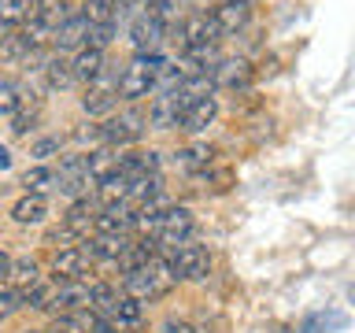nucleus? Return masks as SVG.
I'll use <instances>...</instances> for the list:
<instances>
[{
    "label": "nucleus",
    "mask_w": 355,
    "mask_h": 333,
    "mask_svg": "<svg viewBox=\"0 0 355 333\" xmlns=\"http://www.w3.org/2000/svg\"><path fill=\"white\" fill-rule=\"evenodd\" d=\"M178 285V274L171 266V255H155V259L141 263L137 271H126L122 274V293L133 296V300H159L166 296L171 289Z\"/></svg>",
    "instance_id": "nucleus-1"
},
{
    "label": "nucleus",
    "mask_w": 355,
    "mask_h": 333,
    "mask_svg": "<svg viewBox=\"0 0 355 333\" xmlns=\"http://www.w3.org/2000/svg\"><path fill=\"white\" fill-rule=\"evenodd\" d=\"M171 63L163 52H133V60L126 63V71L119 78V100H126V104H137V100L152 96L155 89V78L159 71Z\"/></svg>",
    "instance_id": "nucleus-2"
},
{
    "label": "nucleus",
    "mask_w": 355,
    "mask_h": 333,
    "mask_svg": "<svg viewBox=\"0 0 355 333\" xmlns=\"http://www.w3.org/2000/svg\"><path fill=\"white\" fill-rule=\"evenodd\" d=\"M144 130H148V111H141L137 104H130L126 111L107 115V122H100V133H104V144H107V148L141 141Z\"/></svg>",
    "instance_id": "nucleus-3"
},
{
    "label": "nucleus",
    "mask_w": 355,
    "mask_h": 333,
    "mask_svg": "<svg viewBox=\"0 0 355 333\" xmlns=\"http://www.w3.org/2000/svg\"><path fill=\"white\" fill-rule=\"evenodd\" d=\"M193 230H196L193 211H189V207H166L152 237H155V244H159V252H163V248L174 252V248H182V244H189Z\"/></svg>",
    "instance_id": "nucleus-4"
},
{
    "label": "nucleus",
    "mask_w": 355,
    "mask_h": 333,
    "mask_svg": "<svg viewBox=\"0 0 355 333\" xmlns=\"http://www.w3.org/2000/svg\"><path fill=\"white\" fill-rule=\"evenodd\" d=\"M189 104H193V100L182 93V85L171 89V93L152 96V104H148V126H152V130H178V126H182V115H185Z\"/></svg>",
    "instance_id": "nucleus-5"
},
{
    "label": "nucleus",
    "mask_w": 355,
    "mask_h": 333,
    "mask_svg": "<svg viewBox=\"0 0 355 333\" xmlns=\"http://www.w3.org/2000/svg\"><path fill=\"white\" fill-rule=\"evenodd\" d=\"M55 189H60L63 196H71V200L89 196V189H96V178L89 174V166H85V152L60 160V171H55Z\"/></svg>",
    "instance_id": "nucleus-6"
},
{
    "label": "nucleus",
    "mask_w": 355,
    "mask_h": 333,
    "mask_svg": "<svg viewBox=\"0 0 355 333\" xmlns=\"http://www.w3.org/2000/svg\"><path fill=\"white\" fill-rule=\"evenodd\" d=\"M89 304H93V285L78 278V282H55L44 311L63 315V311H89Z\"/></svg>",
    "instance_id": "nucleus-7"
},
{
    "label": "nucleus",
    "mask_w": 355,
    "mask_h": 333,
    "mask_svg": "<svg viewBox=\"0 0 355 333\" xmlns=\"http://www.w3.org/2000/svg\"><path fill=\"white\" fill-rule=\"evenodd\" d=\"M119 78L122 74H100L93 85H85L82 108L89 115H115L119 108Z\"/></svg>",
    "instance_id": "nucleus-8"
},
{
    "label": "nucleus",
    "mask_w": 355,
    "mask_h": 333,
    "mask_svg": "<svg viewBox=\"0 0 355 333\" xmlns=\"http://www.w3.org/2000/svg\"><path fill=\"white\" fill-rule=\"evenodd\" d=\"M211 82H215V89H248L252 85V63L244 60V56H222V60L211 67Z\"/></svg>",
    "instance_id": "nucleus-9"
},
{
    "label": "nucleus",
    "mask_w": 355,
    "mask_h": 333,
    "mask_svg": "<svg viewBox=\"0 0 355 333\" xmlns=\"http://www.w3.org/2000/svg\"><path fill=\"white\" fill-rule=\"evenodd\" d=\"M89 266H93V252H89V244H71V248H60L52 255V274L55 282H78Z\"/></svg>",
    "instance_id": "nucleus-10"
},
{
    "label": "nucleus",
    "mask_w": 355,
    "mask_h": 333,
    "mask_svg": "<svg viewBox=\"0 0 355 333\" xmlns=\"http://www.w3.org/2000/svg\"><path fill=\"white\" fill-rule=\"evenodd\" d=\"M171 266H174L178 282H200V278H207V271H211V255H207V248H200V244H182V248H174V255H171Z\"/></svg>",
    "instance_id": "nucleus-11"
},
{
    "label": "nucleus",
    "mask_w": 355,
    "mask_h": 333,
    "mask_svg": "<svg viewBox=\"0 0 355 333\" xmlns=\"http://www.w3.org/2000/svg\"><path fill=\"white\" fill-rule=\"evenodd\" d=\"M248 15H252V0H218L215 11H211V19L218 26V37H230V33L244 30Z\"/></svg>",
    "instance_id": "nucleus-12"
},
{
    "label": "nucleus",
    "mask_w": 355,
    "mask_h": 333,
    "mask_svg": "<svg viewBox=\"0 0 355 333\" xmlns=\"http://www.w3.org/2000/svg\"><path fill=\"white\" fill-rule=\"evenodd\" d=\"M166 37V26L159 19H152L148 11H141L137 19L130 22V41L133 52H159V41Z\"/></svg>",
    "instance_id": "nucleus-13"
},
{
    "label": "nucleus",
    "mask_w": 355,
    "mask_h": 333,
    "mask_svg": "<svg viewBox=\"0 0 355 333\" xmlns=\"http://www.w3.org/2000/svg\"><path fill=\"white\" fill-rule=\"evenodd\" d=\"M89 30H93V22H89V19L82 15V11H74V15L67 19L60 30H55V37H52V52L85 49V41H89Z\"/></svg>",
    "instance_id": "nucleus-14"
},
{
    "label": "nucleus",
    "mask_w": 355,
    "mask_h": 333,
    "mask_svg": "<svg viewBox=\"0 0 355 333\" xmlns=\"http://www.w3.org/2000/svg\"><path fill=\"white\" fill-rule=\"evenodd\" d=\"M100 207H104V204H100V196H96V193H93V196H78L74 204L67 207V215H63V226H71V230L78 233V237H85V233L96 226V215H100Z\"/></svg>",
    "instance_id": "nucleus-15"
},
{
    "label": "nucleus",
    "mask_w": 355,
    "mask_h": 333,
    "mask_svg": "<svg viewBox=\"0 0 355 333\" xmlns=\"http://www.w3.org/2000/svg\"><path fill=\"white\" fill-rule=\"evenodd\" d=\"M96 233H130L133 230V204L130 200H115V204H104L96 215Z\"/></svg>",
    "instance_id": "nucleus-16"
},
{
    "label": "nucleus",
    "mask_w": 355,
    "mask_h": 333,
    "mask_svg": "<svg viewBox=\"0 0 355 333\" xmlns=\"http://www.w3.org/2000/svg\"><path fill=\"white\" fill-rule=\"evenodd\" d=\"M71 74L74 82L82 85H93L100 74H104V49H93V44H85V49H78V56L71 60Z\"/></svg>",
    "instance_id": "nucleus-17"
},
{
    "label": "nucleus",
    "mask_w": 355,
    "mask_h": 333,
    "mask_svg": "<svg viewBox=\"0 0 355 333\" xmlns=\"http://www.w3.org/2000/svg\"><path fill=\"white\" fill-rule=\"evenodd\" d=\"M85 244H89V252H93V263H115L119 266V259L130 248V237L126 233H96V237L85 241Z\"/></svg>",
    "instance_id": "nucleus-18"
},
{
    "label": "nucleus",
    "mask_w": 355,
    "mask_h": 333,
    "mask_svg": "<svg viewBox=\"0 0 355 333\" xmlns=\"http://www.w3.org/2000/svg\"><path fill=\"white\" fill-rule=\"evenodd\" d=\"M211 163H215V148H211V144H200V141L174 152V166L182 174H204Z\"/></svg>",
    "instance_id": "nucleus-19"
},
{
    "label": "nucleus",
    "mask_w": 355,
    "mask_h": 333,
    "mask_svg": "<svg viewBox=\"0 0 355 333\" xmlns=\"http://www.w3.org/2000/svg\"><path fill=\"white\" fill-rule=\"evenodd\" d=\"M215 115H218L215 96H200V100H193V104L185 108L182 126H178V130H185V133H204L211 122H215Z\"/></svg>",
    "instance_id": "nucleus-20"
},
{
    "label": "nucleus",
    "mask_w": 355,
    "mask_h": 333,
    "mask_svg": "<svg viewBox=\"0 0 355 333\" xmlns=\"http://www.w3.org/2000/svg\"><path fill=\"white\" fill-rule=\"evenodd\" d=\"M100 315L96 311H63V315L52 318L49 333H96Z\"/></svg>",
    "instance_id": "nucleus-21"
},
{
    "label": "nucleus",
    "mask_w": 355,
    "mask_h": 333,
    "mask_svg": "<svg viewBox=\"0 0 355 333\" xmlns=\"http://www.w3.org/2000/svg\"><path fill=\"white\" fill-rule=\"evenodd\" d=\"M119 171L126 178H137V174H159V152L152 148H133L126 155H119Z\"/></svg>",
    "instance_id": "nucleus-22"
},
{
    "label": "nucleus",
    "mask_w": 355,
    "mask_h": 333,
    "mask_svg": "<svg viewBox=\"0 0 355 333\" xmlns=\"http://www.w3.org/2000/svg\"><path fill=\"white\" fill-rule=\"evenodd\" d=\"M141 315H144V311H141V300H133V296H126V293H119V300L111 304V311H107L104 318H107L111 326H115V330L122 333L126 326H137Z\"/></svg>",
    "instance_id": "nucleus-23"
},
{
    "label": "nucleus",
    "mask_w": 355,
    "mask_h": 333,
    "mask_svg": "<svg viewBox=\"0 0 355 333\" xmlns=\"http://www.w3.org/2000/svg\"><path fill=\"white\" fill-rule=\"evenodd\" d=\"M44 215H49V200L33 196V193H26L15 207H11V219H15L19 226H37V222H44Z\"/></svg>",
    "instance_id": "nucleus-24"
},
{
    "label": "nucleus",
    "mask_w": 355,
    "mask_h": 333,
    "mask_svg": "<svg viewBox=\"0 0 355 333\" xmlns=\"http://www.w3.org/2000/svg\"><path fill=\"white\" fill-rule=\"evenodd\" d=\"M93 193L100 196V204H115V200H126V193H130V178H126V174H122L119 166H115L111 174L100 178Z\"/></svg>",
    "instance_id": "nucleus-25"
},
{
    "label": "nucleus",
    "mask_w": 355,
    "mask_h": 333,
    "mask_svg": "<svg viewBox=\"0 0 355 333\" xmlns=\"http://www.w3.org/2000/svg\"><path fill=\"white\" fill-rule=\"evenodd\" d=\"M159 193H163V178L159 174H137V178H130L126 200L137 207V204H144V200H152V196H159Z\"/></svg>",
    "instance_id": "nucleus-26"
},
{
    "label": "nucleus",
    "mask_w": 355,
    "mask_h": 333,
    "mask_svg": "<svg viewBox=\"0 0 355 333\" xmlns=\"http://www.w3.org/2000/svg\"><path fill=\"white\" fill-rule=\"evenodd\" d=\"M8 282H11V289H26V285H33V282H41V263L33 259V255H22V259H11Z\"/></svg>",
    "instance_id": "nucleus-27"
},
{
    "label": "nucleus",
    "mask_w": 355,
    "mask_h": 333,
    "mask_svg": "<svg viewBox=\"0 0 355 333\" xmlns=\"http://www.w3.org/2000/svg\"><path fill=\"white\" fill-rule=\"evenodd\" d=\"M37 0H0V26H26Z\"/></svg>",
    "instance_id": "nucleus-28"
},
{
    "label": "nucleus",
    "mask_w": 355,
    "mask_h": 333,
    "mask_svg": "<svg viewBox=\"0 0 355 333\" xmlns=\"http://www.w3.org/2000/svg\"><path fill=\"white\" fill-rule=\"evenodd\" d=\"M37 115H41V96H33V93L22 89V100H19V108H15V122H11V130L26 133L33 122H37Z\"/></svg>",
    "instance_id": "nucleus-29"
},
{
    "label": "nucleus",
    "mask_w": 355,
    "mask_h": 333,
    "mask_svg": "<svg viewBox=\"0 0 355 333\" xmlns=\"http://www.w3.org/2000/svg\"><path fill=\"white\" fill-rule=\"evenodd\" d=\"M41 71H44V82H49V89H60V93H63V89L78 85V82H74V74H71V63H67V60H60L55 52H52V60L44 63Z\"/></svg>",
    "instance_id": "nucleus-30"
},
{
    "label": "nucleus",
    "mask_w": 355,
    "mask_h": 333,
    "mask_svg": "<svg viewBox=\"0 0 355 333\" xmlns=\"http://www.w3.org/2000/svg\"><path fill=\"white\" fill-rule=\"evenodd\" d=\"M30 52L33 49H30V41H26V33H22V30L4 33V37H0V60H4V63H22Z\"/></svg>",
    "instance_id": "nucleus-31"
},
{
    "label": "nucleus",
    "mask_w": 355,
    "mask_h": 333,
    "mask_svg": "<svg viewBox=\"0 0 355 333\" xmlns=\"http://www.w3.org/2000/svg\"><path fill=\"white\" fill-rule=\"evenodd\" d=\"M85 166H89V174L96 178H104V174H111L119 166V155H115V148H107V144H100V148H93V152H85Z\"/></svg>",
    "instance_id": "nucleus-32"
},
{
    "label": "nucleus",
    "mask_w": 355,
    "mask_h": 333,
    "mask_svg": "<svg viewBox=\"0 0 355 333\" xmlns=\"http://www.w3.org/2000/svg\"><path fill=\"white\" fill-rule=\"evenodd\" d=\"M22 185H26V193L44 196L49 189H55V171H52V166H44V163H37V166H30V171L22 174Z\"/></svg>",
    "instance_id": "nucleus-33"
},
{
    "label": "nucleus",
    "mask_w": 355,
    "mask_h": 333,
    "mask_svg": "<svg viewBox=\"0 0 355 333\" xmlns=\"http://www.w3.org/2000/svg\"><path fill=\"white\" fill-rule=\"evenodd\" d=\"M19 296H22V307H30V311H44L49 307V296H52V282H33L26 289H19Z\"/></svg>",
    "instance_id": "nucleus-34"
},
{
    "label": "nucleus",
    "mask_w": 355,
    "mask_h": 333,
    "mask_svg": "<svg viewBox=\"0 0 355 333\" xmlns=\"http://www.w3.org/2000/svg\"><path fill=\"white\" fill-rule=\"evenodd\" d=\"M19 100H22L19 78H0V115H15Z\"/></svg>",
    "instance_id": "nucleus-35"
},
{
    "label": "nucleus",
    "mask_w": 355,
    "mask_h": 333,
    "mask_svg": "<svg viewBox=\"0 0 355 333\" xmlns=\"http://www.w3.org/2000/svg\"><path fill=\"white\" fill-rule=\"evenodd\" d=\"M348 326V315L344 311H329V315H311L307 322H304V333H318V330H344Z\"/></svg>",
    "instance_id": "nucleus-36"
},
{
    "label": "nucleus",
    "mask_w": 355,
    "mask_h": 333,
    "mask_svg": "<svg viewBox=\"0 0 355 333\" xmlns=\"http://www.w3.org/2000/svg\"><path fill=\"white\" fill-rule=\"evenodd\" d=\"M115 300H119V289H115V285L96 282V285H93V304H89V311H96V315L104 318L107 311H111V304H115Z\"/></svg>",
    "instance_id": "nucleus-37"
},
{
    "label": "nucleus",
    "mask_w": 355,
    "mask_h": 333,
    "mask_svg": "<svg viewBox=\"0 0 355 333\" xmlns=\"http://www.w3.org/2000/svg\"><path fill=\"white\" fill-rule=\"evenodd\" d=\"M82 15L93 22V26H100V22H111V15H115V0H85V4H82Z\"/></svg>",
    "instance_id": "nucleus-38"
},
{
    "label": "nucleus",
    "mask_w": 355,
    "mask_h": 333,
    "mask_svg": "<svg viewBox=\"0 0 355 333\" xmlns=\"http://www.w3.org/2000/svg\"><path fill=\"white\" fill-rule=\"evenodd\" d=\"M178 11H182V0H148V15L159 19L163 26H174Z\"/></svg>",
    "instance_id": "nucleus-39"
},
{
    "label": "nucleus",
    "mask_w": 355,
    "mask_h": 333,
    "mask_svg": "<svg viewBox=\"0 0 355 333\" xmlns=\"http://www.w3.org/2000/svg\"><path fill=\"white\" fill-rule=\"evenodd\" d=\"M141 11H148V0H115V15H111V22L122 26V22H133Z\"/></svg>",
    "instance_id": "nucleus-40"
},
{
    "label": "nucleus",
    "mask_w": 355,
    "mask_h": 333,
    "mask_svg": "<svg viewBox=\"0 0 355 333\" xmlns=\"http://www.w3.org/2000/svg\"><path fill=\"white\" fill-rule=\"evenodd\" d=\"M44 241L55 244V252H60V248H71V244H82V237H78V233H74L71 226H63V222H60V226H52L49 233H44Z\"/></svg>",
    "instance_id": "nucleus-41"
},
{
    "label": "nucleus",
    "mask_w": 355,
    "mask_h": 333,
    "mask_svg": "<svg viewBox=\"0 0 355 333\" xmlns=\"http://www.w3.org/2000/svg\"><path fill=\"white\" fill-rule=\"evenodd\" d=\"M115 33H119L115 22H100V26L89 30V41H85V44H93V49H107V44L115 41Z\"/></svg>",
    "instance_id": "nucleus-42"
},
{
    "label": "nucleus",
    "mask_w": 355,
    "mask_h": 333,
    "mask_svg": "<svg viewBox=\"0 0 355 333\" xmlns=\"http://www.w3.org/2000/svg\"><path fill=\"white\" fill-rule=\"evenodd\" d=\"M19 307H22V296H19V289H0V322H4V318H11Z\"/></svg>",
    "instance_id": "nucleus-43"
},
{
    "label": "nucleus",
    "mask_w": 355,
    "mask_h": 333,
    "mask_svg": "<svg viewBox=\"0 0 355 333\" xmlns=\"http://www.w3.org/2000/svg\"><path fill=\"white\" fill-rule=\"evenodd\" d=\"M60 137H41L37 144H33V148H30V155H33V160H37V163H44V160H52V155L55 152H60Z\"/></svg>",
    "instance_id": "nucleus-44"
},
{
    "label": "nucleus",
    "mask_w": 355,
    "mask_h": 333,
    "mask_svg": "<svg viewBox=\"0 0 355 333\" xmlns=\"http://www.w3.org/2000/svg\"><path fill=\"white\" fill-rule=\"evenodd\" d=\"M155 333H193V326L182 322V318H166V322H159V330H155Z\"/></svg>",
    "instance_id": "nucleus-45"
},
{
    "label": "nucleus",
    "mask_w": 355,
    "mask_h": 333,
    "mask_svg": "<svg viewBox=\"0 0 355 333\" xmlns=\"http://www.w3.org/2000/svg\"><path fill=\"white\" fill-rule=\"evenodd\" d=\"M8 271H11V255L0 248V278H8Z\"/></svg>",
    "instance_id": "nucleus-46"
},
{
    "label": "nucleus",
    "mask_w": 355,
    "mask_h": 333,
    "mask_svg": "<svg viewBox=\"0 0 355 333\" xmlns=\"http://www.w3.org/2000/svg\"><path fill=\"white\" fill-rule=\"evenodd\" d=\"M8 166H11V152L0 144V171H8Z\"/></svg>",
    "instance_id": "nucleus-47"
},
{
    "label": "nucleus",
    "mask_w": 355,
    "mask_h": 333,
    "mask_svg": "<svg viewBox=\"0 0 355 333\" xmlns=\"http://www.w3.org/2000/svg\"><path fill=\"white\" fill-rule=\"evenodd\" d=\"M26 333H49V330H26Z\"/></svg>",
    "instance_id": "nucleus-48"
},
{
    "label": "nucleus",
    "mask_w": 355,
    "mask_h": 333,
    "mask_svg": "<svg viewBox=\"0 0 355 333\" xmlns=\"http://www.w3.org/2000/svg\"><path fill=\"white\" fill-rule=\"evenodd\" d=\"M352 300H355V289H352Z\"/></svg>",
    "instance_id": "nucleus-49"
},
{
    "label": "nucleus",
    "mask_w": 355,
    "mask_h": 333,
    "mask_svg": "<svg viewBox=\"0 0 355 333\" xmlns=\"http://www.w3.org/2000/svg\"><path fill=\"white\" fill-rule=\"evenodd\" d=\"M78 4H85V0H78Z\"/></svg>",
    "instance_id": "nucleus-50"
},
{
    "label": "nucleus",
    "mask_w": 355,
    "mask_h": 333,
    "mask_svg": "<svg viewBox=\"0 0 355 333\" xmlns=\"http://www.w3.org/2000/svg\"><path fill=\"white\" fill-rule=\"evenodd\" d=\"M252 4H255V0H252Z\"/></svg>",
    "instance_id": "nucleus-51"
}]
</instances>
